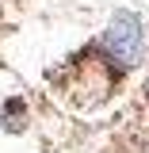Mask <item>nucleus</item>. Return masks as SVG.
I'll return each instance as SVG.
<instances>
[{"label": "nucleus", "instance_id": "1", "mask_svg": "<svg viewBox=\"0 0 149 153\" xmlns=\"http://www.w3.org/2000/svg\"><path fill=\"white\" fill-rule=\"evenodd\" d=\"M99 50L122 69L142 65V57H145V27H142V19L134 12H115L103 38H99Z\"/></svg>", "mask_w": 149, "mask_h": 153}]
</instances>
